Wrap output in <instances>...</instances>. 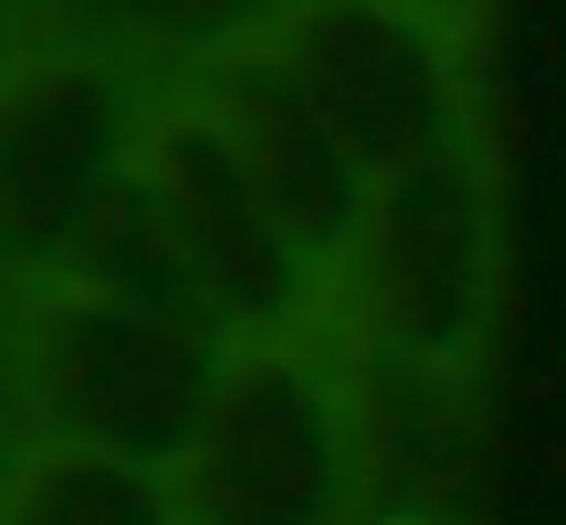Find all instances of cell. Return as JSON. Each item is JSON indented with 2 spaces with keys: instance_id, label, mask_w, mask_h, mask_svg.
<instances>
[{
  "instance_id": "8fae6325",
  "label": "cell",
  "mask_w": 566,
  "mask_h": 525,
  "mask_svg": "<svg viewBox=\"0 0 566 525\" xmlns=\"http://www.w3.org/2000/svg\"><path fill=\"white\" fill-rule=\"evenodd\" d=\"M402 17H419V25H436V33H452V42L468 50L484 33V17H493V0H395Z\"/></svg>"
},
{
  "instance_id": "7c38bea8",
  "label": "cell",
  "mask_w": 566,
  "mask_h": 525,
  "mask_svg": "<svg viewBox=\"0 0 566 525\" xmlns=\"http://www.w3.org/2000/svg\"><path fill=\"white\" fill-rule=\"evenodd\" d=\"M411 525H476V517H411Z\"/></svg>"
},
{
  "instance_id": "30bf717a",
  "label": "cell",
  "mask_w": 566,
  "mask_h": 525,
  "mask_svg": "<svg viewBox=\"0 0 566 525\" xmlns=\"http://www.w3.org/2000/svg\"><path fill=\"white\" fill-rule=\"evenodd\" d=\"M42 42H57V33L42 25V0H0V83H9Z\"/></svg>"
},
{
  "instance_id": "7a4b0ae2",
  "label": "cell",
  "mask_w": 566,
  "mask_h": 525,
  "mask_svg": "<svg viewBox=\"0 0 566 525\" xmlns=\"http://www.w3.org/2000/svg\"><path fill=\"white\" fill-rule=\"evenodd\" d=\"M9 402L25 419V443L107 452L165 476L189 452L213 386L230 369V337L148 287L57 280L9 296Z\"/></svg>"
},
{
  "instance_id": "277c9868",
  "label": "cell",
  "mask_w": 566,
  "mask_h": 525,
  "mask_svg": "<svg viewBox=\"0 0 566 525\" xmlns=\"http://www.w3.org/2000/svg\"><path fill=\"white\" fill-rule=\"evenodd\" d=\"M328 337L378 361H419L443 378H476L484 337L501 321V181L493 148L395 172L369 189L361 239L328 280Z\"/></svg>"
},
{
  "instance_id": "8992f818",
  "label": "cell",
  "mask_w": 566,
  "mask_h": 525,
  "mask_svg": "<svg viewBox=\"0 0 566 525\" xmlns=\"http://www.w3.org/2000/svg\"><path fill=\"white\" fill-rule=\"evenodd\" d=\"M255 42L369 181H395L484 140L468 50L402 17L395 0H287Z\"/></svg>"
},
{
  "instance_id": "ba28073f",
  "label": "cell",
  "mask_w": 566,
  "mask_h": 525,
  "mask_svg": "<svg viewBox=\"0 0 566 525\" xmlns=\"http://www.w3.org/2000/svg\"><path fill=\"white\" fill-rule=\"evenodd\" d=\"M345 354L354 378V419H361V469H369V525H411V517H460L452 493L468 484L476 452V378H443L419 361H378Z\"/></svg>"
},
{
  "instance_id": "9c48e42d",
  "label": "cell",
  "mask_w": 566,
  "mask_h": 525,
  "mask_svg": "<svg viewBox=\"0 0 566 525\" xmlns=\"http://www.w3.org/2000/svg\"><path fill=\"white\" fill-rule=\"evenodd\" d=\"M0 525H181L172 476L107 452L17 443L0 469Z\"/></svg>"
},
{
  "instance_id": "52a82bcc",
  "label": "cell",
  "mask_w": 566,
  "mask_h": 525,
  "mask_svg": "<svg viewBox=\"0 0 566 525\" xmlns=\"http://www.w3.org/2000/svg\"><path fill=\"white\" fill-rule=\"evenodd\" d=\"M189 83H198L206 107L222 115V132H230V148H239V165L255 172L263 206L280 213V230L296 239V255L321 271V287H328L337 263L354 255L369 189L378 181L321 132V115L287 91V74L271 66V50L255 42V33L230 42V50H213Z\"/></svg>"
},
{
  "instance_id": "3957f363",
  "label": "cell",
  "mask_w": 566,
  "mask_h": 525,
  "mask_svg": "<svg viewBox=\"0 0 566 525\" xmlns=\"http://www.w3.org/2000/svg\"><path fill=\"white\" fill-rule=\"evenodd\" d=\"M165 476L181 525H369L354 378L328 321L230 345L198 435Z\"/></svg>"
},
{
  "instance_id": "6da1fadb",
  "label": "cell",
  "mask_w": 566,
  "mask_h": 525,
  "mask_svg": "<svg viewBox=\"0 0 566 525\" xmlns=\"http://www.w3.org/2000/svg\"><path fill=\"white\" fill-rule=\"evenodd\" d=\"M165 74L115 42L57 33L0 83V280L9 296L107 280L165 296L140 222V157Z\"/></svg>"
},
{
  "instance_id": "5b68a950",
  "label": "cell",
  "mask_w": 566,
  "mask_h": 525,
  "mask_svg": "<svg viewBox=\"0 0 566 525\" xmlns=\"http://www.w3.org/2000/svg\"><path fill=\"white\" fill-rule=\"evenodd\" d=\"M140 222H148V255L165 296L189 304L213 337L230 345L296 337L328 313L321 271L296 255V239L263 206L255 172L239 165L222 115L206 107V91L189 74L165 83V107L148 124Z\"/></svg>"
}]
</instances>
